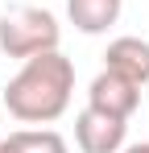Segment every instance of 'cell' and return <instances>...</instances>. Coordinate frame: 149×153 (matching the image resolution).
Wrapping results in <instances>:
<instances>
[{"mask_svg": "<svg viewBox=\"0 0 149 153\" xmlns=\"http://www.w3.org/2000/svg\"><path fill=\"white\" fill-rule=\"evenodd\" d=\"M124 0H66V17L79 33L95 37V33H108V29L120 21Z\"/></svg>", "mask_w": 149, "mask_h": 153, "instance_id": "cell-6", "label": "cell"}, {"mask_svg": "<svg viewBox=\"0 0 149 153\" xmlns=\"http://www.w3.org/2000/svg\"><path fill=\"white\" fill-rule=\"evenodd\" d=\"M124 137H128V120L108 116V112H99L91 103L74 116V145H79V153H120Z\"/></svg>", "mask_w": 149, "mask_h": 153, "instance_id": "cell-3", "label": "cell"}, {"mask_svg": "<svg viewBox=\"0 0 149 153\" xmlns=\"http://www.w3.org/2000/svg\"><path fill=\"white\" fill-rule=\"evenodd\" d=\"M58 17L50 8H33V4H17L0 17V50L8 58H33V54L58 50Z\"/></svg>", "mask_w": 149, "mask_h": 153, "instance_id": "cell-2", "label": "cell"}, {"mask_svg": "<svg viewBox=\"0 0 149 153\" xmlns=\"http://www.w3.org/2000/svg\"><path fill=\"white\" fill-rule=\"evenodd\" d=\"M13 137H17L21 153H71L62 132H54V128H17Z\"/></svg>", "mask_w": 149, "mask_h": 153, "instance_id": "cell-7", "label": "cell"}, {"mask_svg": "<svg viewBox=\"0 0 149 153\" xmlns=\"http://www.w3.org/2000/svg\"><path fill=\"white\" fill-rule=\"evenodd\" d=\"M74 95V62L58 50L25 58L4 87V108L21 124H54Z\"/></svg>", "mask_w": 149, "mask_h": 153, "instance_id": "cell-1", "label": "cell"}, {"mask_svg": "<svg viewBox=\"0 0 149 153\" xmlns=\"http://www.w3.org/2000/svg\"><path fill=\"white\" fill-rule=\"evenodd\" d=\"M120 153H149V141H137V145H124Z\"/></svg>", "mask_w": 149, "mask_h": 153, "instance_id": "cell-9", "label": "cell"}, {"mask_svg": "<svg viewBox=\"0 0 149 153\" xmlns=\"http://www.w3.org/2000/svg\"><path fill=\"white\" fill-rule=\"evenodd\" d=\"M0 153H21V145H17V137L8 132V137H0Z\"/></svg>", "mask_w": 149, "mask_h": 153, "instance_id": "cell-8", "label": "cell"}, {"mask_svg": "<svg viewBox=\"0 0 149 153\" xmlns=\"http://www.w3.org/2000/svg\"><path fill=\"white\" fill-rule=\"evenodd\" d=\"M104 66L120 71L137 87H145L149 83V42H141V37H116L108 46V54H104Z\"/></svg>", "mask_w": 149, "mask_h": 153, "instance_id": "cell-5", "label": "cell"}, {"mask_svg": "<svg viewBox=\"0 0 149 153\" xmlns=\"http://www.w3.org/2000/svg\"><path fill=\"white\" fill-rule=\"evenodd\" d=\"M87 103L99 108V112H108V116H120L128 120L133 112H137V103H141V87L133 83V79H124L120 71H99L91 79V87H87Z\"/></svg>", "mask_w": 149, "mask_h": 153, "instance_id": "cell-4", "label": "cell"}]
</instances>
